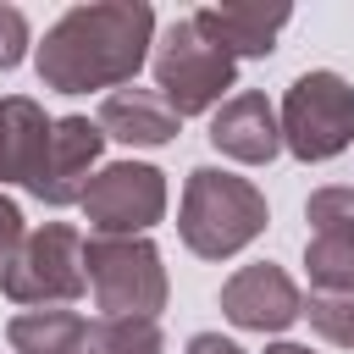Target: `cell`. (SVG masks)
Instances as JSON below:
<instances>
[{
  "mask_svg": "<svg viewBox=\"0 0 354 354\" xmlns=\"http://www.w3.org/2000/svg\"><path fill=\"white\" fill-rule=\"evenodd\" d=\"M155 44V11L144 0H94L72 6L44 28V44H33V72L55 94H88V88H127Z\"/></svg>",
  "mask_w": 354,
  "mask_h": 354,
  "instance_id": "1",
  "label": "cell"
},
{
  "mask_svg": "<svg viewBox=\"0 0 354 354\" xmlns=\"http://www.w3.org/2000/svg\"><path fill=\"white\" fill-rule=\"evenodd\" d=\"M271 221L266 194L227 171V166H194L183 177V199H177V238L188 254L199 260H232L243 254Z\"/></svg>",
  "mask_w": 354,
  "mask_h": 354,
  "instance_id": "2",
  "label": "cell"
},
{
  "mask_svg": "<svg viewBox=\"0 0 354 354\" xmlns=\"http://www.w3.org/2000/svg\"><path fill=\"white\" fill-rule=\"evenodd\" d=\"M277 127H282V149L293 160H304V166L337 160L354 144V83L332 66L299 72L277 105Z\"/></svg>",
  "mask_w": 354,
  "mask_h": 354,
  "instance_id": "3",
  "label": "cell"
},
{
  "mask_svg": "<svg viewBox=\"0 0 354 354\" xmlns=\"http://www.w3.org/2000/svg\"><path fill=\"white\" fill-rule=\"evenodd\" d=\"M83 277H88L100 321H116V315L160 321L171 299L166 260L149 238H83Z\"/></svg>",
  "mask_w": 354,
  "mask_h": 354,
  "instance_id": "4",
  "label": "cell"
},
{
  "mask_svg": "<svg viewBox=\"0 0 354 354\" xmlns=\"http://www.w3.org/2000/svg\"><path fill=\"white\" fill-rule=\"evenodd\" d=\"M149 72H155V94L177 111V122L216 111V105L232 100V88H238V61L221 55V50L194 28V17H177V22L155 39Z\"/></svg>",
  "mask_w": 354,
  "mask_h": 354,
  "instance_id": "5",
  "label": "cell"
},
{
  "mask_svg": "<svg viewBox=\"0 0 354 354\" xmlns=\"http://www.w3.org/2000/svg\"><path fill=\"white\" fill-rule=\"evenodd\" d=\"M0 293L22 310H66L88 293L83 277V232L72 221H44L33 227L17 254L0 271Z\"/></svg>",
  "mask_w": 354,
  "mask_h": 354,
  "instance_id": "6",
  "label": "cell"
},
{
  "mask_svg": "<svg viewBox=\"0 0 354 354\" xmlns=\"http://www.w3.org/2000/svg\"><path fill=\"white\" fill-rule=\"evenodd\" d=\"M166 216V171L149 160H111L88 177L83 221L88 238H144Z\"/></svg>",
  "mask_w": 354,
  "mask_h": 354,
  "instance_id": "7",
  "label": "cell"
},
{
  "mask_svg": "<svg viewBox=\"0 0 354 354\" xmlns=\"http://www.w3.org/2000/svg\"><path fill=\"white\" fill-rule=\"evenodd\" d=\"M100 155H105V133H100L94 116H55L44 166H39V177H33L28 194H33L39 205H50V210L83 205L88 177L100 171Z\"/></svg>",
  "mask_w": 354,
  "mask_h": 354,
  "instance_id": "8",
  "label": "cell"
},
{
  "mask_svg": "<svg viewBox=\"0 0 354 354\" xmlns=\"http://www.w3.org/2000/svg\"><path fill=\"white\" fill-rule=\"evenodd\" d=\"M221 315L238 332H288L304 315V293L277 260H254L221 282Z\"/></svg>",
  "mask_w": 354,
  "mask_h": 354,
  "instance_id": "9",
  "label": "cell"
},
{
  "mask_svg": "<svg viewBox=\"0 0 354 354\" xmlns=\"http://www.w3.org/2000/svg\"><path fill=\"white\" fill-rule=\"evenodd\" d=\"M293 22V6H249V0H227V6H199L194 28L232 61H266L282 39V28Z\"/></svg>",
  "mask_w": 354,
  "mask_h": 354,
  "instance_id": "10",
  "label": "cell"
},
{
  "mask_svg": "<svg viewBox=\"0 0 354 354\" xmlns=\"http://www.w3.org/2000/svg\"><path fill=\"white\" fill-rule=\"evenodd\" d=\"M210 144L238 160V166H271L282 155V127H277V105L254 88L221 100L210 111Z\"/></svg>",
  "mask_w": 354,
  "mask_h": 354,
  "instance_id": "11",
  "label": "cell"
},
{
  "mask_svg": "<svg viewBox=\"0 0 354 354\" xmlns=\"http://www.w3.org/2000/svg\"><path fill=\"white\" fill-rule=\"evenodd\" d=\"M55 116L33 94H0V188H33Z\"/></svg>",
  "mask_w": 354,
  "mask_h": 354,
  "instance_id": "12",
  "label": "cell"
},
{
  "mask_svg": "<svg viewBox=\"0 0 354 354\" xmlns=\"http://www.w3.org/2000/svg\"><path fill=\"white\" fill-rule=\"evenodd\" d=\"M94 122H100L105 138L133 144V149H160V144H171L177 127H183L177 111H171L155 88H116V94H105L100 111H94Z\"/></svg>",
  "mask_w": 354,
  "mask_h": 354,
  "instance_id": "13",
  "label": "cell"
},
{
  "mask_svg": "<svg viewBox=\"0 0 354 354\" xmlns=\"http://www.w3.org/2000/svg\"><path fill=\"white\" fill-rule=\"evenodd\" d=\"M6 343L17 354H105L94 321L77 310H22L6 321Z\"/></svg>",
  "mask_w": 354,
  "mask_h": 354,
  "instance_id": "14",
  "label": "cell"
},
{
  "mask_svg": "<svg viewBox=\"0 0 354 354\" xmlns=\"http://www.w3.org/2000/svg\"><path fill=\"white\" fill-rule=\"evenodd\" d=\"M310 293H354V243L348 238H304Z\"/></svg>",
  "mask_w": 354,
  "mask_h": 354,
  "instance_id": "15",
  "label": "cell"
},
{
  "mask_svg": "<svg viewBox=\"0 0 354 354\" xmlns=\"http://www.w3.org/2000/svg\"><path fill=\"white\" fill-rule=\"evenodd\" d=\"M304 221L310 238H348L354 243V188L348 183H326L304 199Z\"/></svg>",
  "mask_w": 354,
  "mask_h": 354,
  "instance_id": "16",
  "label": "cell"
},
{
  "mask_svg": "<svg viewBox=\"0 0 354 354\" xmlns=\"http://www.w3.org/2000/svg\"><path fill=\"white\" fill-rule=\"evenodd\" d=\"M100 348L105 354H166V332L149 315H116V321H94Z\"/></svg>",
  "mask_w": 354,
  "mask_h": 354,
  "instance_id": "17",
  "label": "cell"
},
{
  "mask_svg": "<svg viewBox=\"0 0 354 354\" xmlns=\"http://www.w3.org/2000/svg\"><path fill=\"white\" fill-rule=\"evenodd\" d=\"M310 332L332 348H354V293H310L304 299Z\"/></svg>",
  "mask_w": 354,
  "mask_h": 354,
  "instance_id": "18",
  "label": "cell"
},
{
  "mask_svg": "<svg viewBox=\"0 0 354 354\" xmlns=\"http://www.w3.org/2000/svg\"><path fill=\"white\" fill-rule=\"evenodd\" d=\"M28 44H33L28 17H22L17 6H6V0H0V72H17V66L28 61Z\"/></svg>",
  "mask_w": 354,
  "mask_h": 354,
  "instance_id": "19",
  "label": "cell"
},
{
  "mask_svg": "<svg viewBox=\"0 0 354 354\" xmlns=\"http://www.w3.org/2000/svg\"><path fill=\"white\" fill-rule=\"evenodd\" d=\"M28 238V221H22V205L0 188V271H6V260L17 254V243Z\"/></svg>",
  "mask_w": 354,
  "mask_h": 354,
  "instance_id": "20",
  "label": "cell"
},
{
  "mask_svg": "<svg viewBox=\"0 0 354 354\" xmlns=\"http://www.w3.org/2000/svg\"><path fill=\"white\" fill-rule=\"evenodd\" d=\"M183 354H249V348H243V343H232V337H221V332H194Z\"/></svg>",
  "mask_w": 354,
  "mask_h": 354,
  "instance_id": "21",
  "label": "cell"
},
{
  "mask_svg": "<svg viewBox=\"0 0 354 354\" xmlns=\"http://www.w3.org/2000/svg\"><path fill=\"white\" fill-rule=\"evenodd\" d=\"M266 354H315V348H310V343H288V337H282V343H271Z\"/></svg>",
  "mask_w": 354,
  "mask_h": 354,
  "instance_id": "22",
  "label": "cell"
}]
</instances>
